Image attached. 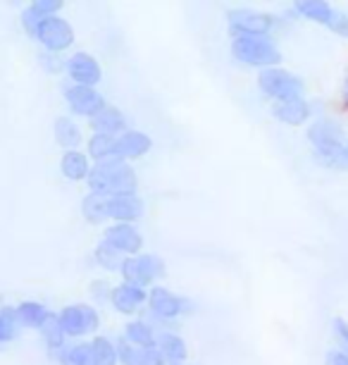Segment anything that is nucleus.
Returning a JSON list of instances; mask_svg holds the SVG:
<instances>
[{"instance_id":"nucleus-1","label":"nucleus","mask_w":348,"mask_h":365,"mask_svg":"<svg viewBox=\"0 0 348 365\" xmlns=\"http://www.w3.org/2000/svg\"><path fill=\"white\" fill-rule=\"evenodd\" d=\"M88 187L103 198H115V196H129L136 189V175L125 160L120 158H110V160L98 163L88 175Z\"/></svg>"},{"instance_id":"nucleus-2","label":"nucleus","mask_w":348,"mask_h":365,"mask_svg":"<svg viewBox=\"0 0 348 365\" xmlns=\"http://www.w3.org/2000/svg\"><path fill=\"white\" fill-rule=\"evenodd\" d=\"M231 53L238 63L260 67V70H270V67H279L282 63V53H279L277 43L270 36H241L234 38L231 43Z\"/></svg>"},{"instance_id":"nucleus-3","label":"nucleus","mask_w":348,"mask_h":365,"mask_svg":"<svg viewBox=\"0 0 348 365\" xmlns=\"http://www.w3.org/2000/svg\"><path fill=\"white\" fill-rule=\"evenodd\" d=\"M258 86H260V91L275 103L305 98V81L298 77V74L282 70V67L263 70L258 74Z\"/></svg>"},{"instance_id":"nucleus-4","label":"nucleus","mask_w":348,"mask_h":365,"mask_svg":"<svg viewBox=\"0 0 348 365\" xmlns=\"http://www.w3.org/2000/svg\"><path fill=\"white\" fill-rule=\"evenodd\" d=\"M277 26V19L272 15L253 10H234L229 12V31L234 38L241 36H270V31Z\"/></svg>"},{"instance_id":"nucleus-5","label":"nucleus","mask_w":348,"mask_h":365,"mask_svg":"<svg viewBox=\"0 0 348 365\" xmlns=\"http://www.w3.org/2000/svg\"><path fill=\"white\" fill-rule=\"evenodd\" d=\"M305 139L310 141L312 148H325V146H341V143H346L348 136L339 117L322 115V117H315L308 125Z\"/></svg>"},{"instance_id":"nucleus-6","label":"nucleus","mask_w":348,"mask_h":365,"mask_svg":"<svg viewBox=\"0 0 348 365\" xmlns=\"http://www.w3.org/2000/svg\"><path fill=\"white\" fill-rule=\"evenodd\" d=\"M122 274H125L127 284L134 287H148L153 279L165 274V265L158 256H139V258H125L122 263Z\"/></svg>"},{"instance_id":"nucleus-7","label":"nucleus","mask_w":348,"mask_h":365,"mask_svg":"<svg viewBox=\"0 0 348 365\" xmlns=\"http://www.w3.org/2000/svg\"><path fill=\"white\" fill-rule=\"evenodd\" d=\"M60 327L65 334L70 336H81L88 334L98 327V313L91 306H67L63 313L58 315Z\"/></svg>"},{"instance_id":"nucleus-8","label":"nucleus","mask_w":348,"mask_h":365,"mask_svg":"<svg viewBox=\"0 0 348 365\" xmlns=\"http://www.w3.org/2000/svg\"><path fill=\"white\" fill-rule=\"evenodd\" d=\"M67 103H70V108L74 110L77 115H86V117H93L98 113H103L105 110V101L103 96H100L98 91H95L93 86H67Z\"/></svg>"},{"instance_id":"nucleus-9","label":"nucleus","mask_w":348,"mask_h":365,"mask_svg":"<svg viewBox=\"0 0 348 365\" xmlns=\"http://www.w3.org/2000/svg\"><path fill=\"white\" fill-rule=\"evenodd\" d=\"M36 38L48 48V51H65V48L72 46L74 31H72V26L65 22V19L48 17L46 22L38 26Z\"/></svg>"},{"instance_id":"nucleus-10","label":"nucleus","mask_w":348,"mask_h":365,"mask_svg":"<svg viewBox=\"0 0 348 365\" xmlns=\"http://www.w3.org/2000/svg\"><path fill=\"white\" fill-rule=\"evenodd\" d=\"M272 115H275V120H279L282 125L303 127L312 120V103L305 98L272 103Z\"/></svg>"},{"instance_id":"nucleus-11","label":"nucleus","mask_w":348,"mask_h":365,"mask_svg":"<svg viewBox=\"0 0 348 365\" xmlns=\"http://www.w3.org/2000/svg\"><path fill=\"white\" fill-rule=\"evenodd\" d=\"M148 306H151V311L158 315V318H162V320L176 318V315H181V313L189 311V301L179 299L176 294L167 292V289H162V287L151 289V296H148Z\"/></svg>"},{"instance_id":"nucleus-12","label":"nucleus","mask_w":348,"mask_h":365,"mask_svg":"<svg viewBox=\"0 0 348 365\" xmlns=\"http://www.w3.org/2000/svg\"><path fill=\"white\" fill-rule=\"evenodd\" d=\"M105 244H110L115 251L129 253V256H132V253L141 251L143 239L132 225H115L105 232Z\"/></svg>"},{"instance_id":"nucleus-13","label":"nucleus","mask_w":348,"mask_h":365,"mask_svg":"<svg viewBox=\"0 0 348 365\" xmlns=\"http://www.w3.org/2000/svg\"><path fill=\"white\" fill-rule=\"evenodd\" d=\"M67 72H70V77L77 81L79 86H93L100 81V67L91 55H86V53L74 55L70 63H67Z\"/></svg>"},{"instance_id":"nucleus-14","label":"nucleus","mask_w":348,"mask_h":365,"mask_svg":"<svg viewBox=\"0 0 348 365\" xmlns=\"http://www.w3.org/2000/svg\"><path fill=\"white\" fill-rule=\"evenodd\" d=\"M110 301H112V306L117 308L120 313L132 315V313L139 311V308L143 306V303L148 301V296H146V292H143L141 287H134V284H120V287H115V289H112Z\"/></svg>"},{"instance_id":"nucleus-15","label":"nucleus","mask_w":348,"mask_h":365,"mask_svg":"<svg viewBox=\"0 0 348 365\" xmlns=\"http://www.w3.org/2000/svg\"><path fill=\"white\" fill-rule=\"evenodd\" d=\"M141 212H143V203L134 194L107 198V215L120 220V225H127L132 220L141 217Z\"/></svg>"},{"instance_id":"nucleus-16","label":"nucleus","mask_w":348,"mask_h":365,"mask_svg":"<svg viewBox=\"0 0 348 365\" xmlns=\"http://www.w3.org/2000/svg\"><path fill=\"white\" fill-rule=\"evenodd\" d=\"M312 160H315L322 170L348 172V150H346V143H341V146L312 148Z\"/></svg>"},{"instance_id":"nucleus-17","label":"nucleus","mask_w":348,"mask_h":365,"mask_svg":"<svg viewBox=\"0 0 348 365\" xmlns=\"http://www.w3.org/2000/svg\"><path fill=\"white\" fill-rule=\"evenodd\" d=\"M334 10L337 8H332L325 0H301V3L293 5V12H296L298 17L308 19V22H315V24H322V26L329 24Z\"/></svg>"},{"instance_id":"nucleus-18","label":"nucleus","mask_w":348,"mask_h":365,"mask_svg":"<svg viewBox=\"0 0 348 365\" xmlns=\"http://www.w3.org/2000/svg\"><path fill=\"white\" fill-rule=\"evenodd\" d=\"M151 150V139L141 132H125L117 139V155L120 158H141Z\"/></svg>"},{"instance_id":"nucleus-19","label":"nucleus","mask_w":348,"mask_h":365,"mask_svg":"<svg viewBox=\"0 0 348 365\" xmlns=\"http://www.w3.org/2000/svg\"><path fill=\"white\" fill-rule=\"evenodd\" d=\"M91 127H93L98 134L115 136V134L122 132V129L127 127V122H125V115H122L120 110L105 108L103 113H98V115H95L93 120H91Z\"/></svg>"},{"instance_id":"nucleus-20","label":"nucleus","mask_w":348,"mask_h":365,"mask_svg":"<svg viewBox=\"0 0 348 365\" xmlns=\"http://www.w3.org/2000/svg\"><path fill=\"white\" fill-rule=\"evenodd\" d=\"M17 318L22 325L26 327H43V322L51 318V313L46 311L41 303L36 301H24V303H19V308H17Z\"/></svg>"},{"instance_id":"nucleus-21","label":"nucleus","mask_w":348,"mask_h":365,"mask_svg":"<svg viewBox=\"0 0 348 365\" xmlns=\"http://www.w3.org/2000/svg\"><path fill=\"white\" fill-rule=\"evenodd\" d=\"M60 168H63V175L67 179H74V182L91 175V168H88L86 155H81L79 150H70V153H65L63 163H60Z\"/></svg>"},{"instance_id":"nucleus-22","label":"nucleus","mask_w":348,"mask_h":365,"mask_svg":"<svg viewBox=\"0 0 348 365\" xmlns=\"http://www.w3.org/2000/svg\"><path fill=\"white\" fill-rule=\"evenodd\" d=\"M160 351H162V356H165V361L172 365H179L186 361V344H184L176 334L162 332L160 334Z\"/></svg>"},{"instance_id":"nucleus-23","label":"nucleus","mask_w":348,"mask_h":365,"mask_svg":"<svg viewBox=\"0 0 348 365\" xmlns=\"http://www.w3.org/2000/svg\"><path fill=\"white\" fill-rule=\"evenodd\" d=\"M56 139L63 148H67V153L70 150H77L79 141H81V134H79V127L74 125L70 117H60L56 122Z\"/></svg>"},{"instance_id":"nucleus-24","label":"nucleus","mask_w":348,"mask_h":365,"mask_svg":"<svg viewBox=\"0 0 348 365\" xmlns=\"http://www.w3.org/2000/svg\"><path fill=\"white\" fill-rule=\"evenodd\" d=\"M127 341L139 349H153L155 334H153L151 325H146L143 320H136V322H129L127 325Z\"/></svg>"},{"instance_id":"nucleus-25","label":"nucleus","mask_w":348,"mask_h":365,"mask_svg":"<svg viewBox=\"0 0 348 365\" xmlns=\"http://www.w3.org/2000/svg\"><path fill=\"white\" fill-rule=\"evenodd\" d=\"M88 150L93 158H98L100 163L110 160L112 155H117V139L107 134H93V139L88 141Z\"/></svg>"},{"instance_id":"nucleus-26","label":"nucleus","mask_w":348,"mask_h":365,"mask_svg":"<svg viewBox=\"0 0 348 365\" xmlns=\"http://www.w3.org/2000/svg\"><path fill=\"white\" fill-rule=\"evenodd\" d=\"M81 210H84V217L88 222H100V220L107 217V198L98 194H88L84 203H81Z\"/></svg>"},{"instance_id":"nucleus-27","label":"nucleus","mask_w":348,"mask_h":365,"mask_svg":"<svg viewBox=\"0 0 348 365\" xmlns=\"http://www.w3.org/2000/svg\"><path fill=\"white\" fill-rule=\"evenodd\" d=\"M60 361H63V365H98L91 351V344H79V346L67 349Z\"/></svg>"},{"instance_id":"nucleus-28","label":"nucleus","mask_w":348,"mask_h":365,"mask_svg":"<svg viewBox=\"0 0 348 365\" xmlns=\"http://www.w3.org/2000/svg\"><path fill=\"white\" fill-rule=\"evenodd\" d=\"M91 351L95 356L98 365H117V349L112 346V341H107L105 336H95L91 341Z\"/></svg>"},{"instance_id":"nucleus-29","label":"nucleus","mask_w":348,"mask_h":365,"mask_svg":"<svg viewBox=\"0 0 348 365\" xmlns=\"http://www.w3.org/2000/svg\"><path fill=\"white\" fill-rule=\"evenodd\" d=\"M93 258L98 260V265H103L105 270H117V267H122V263H125V258H122L120 251H115L110 244H100L98 249H95Z\"/></svg>"},{"instance_id":"nucleus-30","label":"nucleus","mask_w":348,"mask_h":365,"mask_svg":"<svg viewBox=\"0 0 348 365\" xmlns=\"http://www.w3.org/2000/svg\"><path fill=\"white\" fill-rule=\"evenodd\" d=\"M41 334H43V339L51 349H60L65 344V332H63V327H60V320L56 318V315H51V318L43 322Z\"/></svg>"},{"instance_id":"nucleus-31","label":"nucleus","mask_w":348,"mask_h":365,"mask_svg":"<svg viewBox=\"0 0 348 365\" xmlns=\"http://www.w3.org/2000/svg\"><path fill=\"white\" fill-rule=\"evenodd\" d=\"M17 311L12 308H3L0 311V341H10L17 334Z\"/></svg>"},{"instance_id":"nucleus-32","label":"nucleus","mask_w":348,"mask_h":365,"mask_svg":"<svg viewBox=\"0 0 348 365\" xmlns=\"http://www.w3.org/2000/svg\"><path fill=\"white\" fill-rule=\"evenodd\" d=\"M327 29H329L334 36L339 38H348V12H341V10H334V15L329 19V24H327Z\"/></svg>"},{"instance_id":"nucleus-33","label":"nucleus","mask_w":348,"mask_h":365,"mask_svg":"<svg viewBox=\"0 0 348 365\" xmlns=\"http://www.w3.org/2000/svg\"><path fill=\"white\" fill-rule=\"evenodd\" d=\"M139 346H134V344L129 341H122L117 346V358L125 365H139Z\"/></svg>"},{"instance_id":"nucleus-34","label":"nucleus","mask_w":348,"mask_h":365,"mask_svg":"<svg viewBox=\"0 0 348 365\" xmlns=\"http://www.w3.org/2000/svg\"><path fill=\"white\" fill-rule=\"evenodd\" d=\"M332 332H334V339H337V344H339V349L348 351V320L334 318L332 320Z\"/></svg>"},{"instance_id":"nucleus-35","label":"nucleus","mask_w":348,"mask_h":365,"mask_svg":"<svg viewBox=\"0 0 348 365\" xmlns=\"http://www.w3.org/2000/svg\"><path fill=\"white\" fill-rule=\"evenodd\" d=\"M46 19H48L46 15H41V12H36V10H31V8H29V10L24 12L22 22H24V29L29 31L33 38H36V31H38V26L43 24Z\"/></svg>"},{"instance_id":"nucleus-36","label":"nucleus","mask_w":348,"mask_h":365,"mask_svg":"<svg viewBox=\"0 0 348 365\" xmlns=\"http://www.w3.org/2000/svg\"><path fill=\"white\" fill-rule=\"evenodd\" d=\"M139 365H165V356L160 349H141L139 351Z\"/></svg>"},{"instance_id":"nucleus-37","label":"nucleus","mask_w":348,"mask_h":365,"mask_svg":"<svg viewBox=\"0 0 348 365\" xmlns=\"http://www.w3.org/2000/svg\"><path fill=\"white\" fill-rule=\"evenodd\" d=\"M60 8H63V3H58V0H38V3L31 5V10H36L46 17H56V12Z\"/></svg>"},{"instance_id":"nucleus-38","label":"nucleus","mask_w":348,"mask_h":365,"mask_svg":"<svg viewBox=\"0 0 348 365\" xmlns=\"http://www.w3.org/2000/svg\"><path fill=\"white\" fill-rule=\"evenodd\" d=\"M325 365H348V351H344V349H329L325 354Z\"/></svg>"},{"instance_id":"nucleus-39","label":"nucleus","mask_w":348,"mask_h":365,"mask_svg":"<svg viewBox=\"0 0 348 365\" xmlns=\"http://www.w3.org/2000/svg\"><path fill=\"white\" fill-rule=\"evenodd\" d=\"M91 294H93V296H98V299H110L112 289H107L105 282H95V284L91 287Z\"/></svg>"},{"instance_id":"nucleus-40","label":"nucleus","mask_w":348,"mask_h":365,"mask_svg":"<svg viewBox=\"0 0 348 365\" xmlns=\"http://www.w3.org/2000/svg\"><path fill=\"white\" fill-rule=\"evenodd\" d=\"M339 103H341V108H344V110H348V74H346V77H344V81H341Z\"/></svg>"},{"instance_id":"nucleus-41","label":"nucleus","mask_w":348,"mask_h":365,"mask_svg":"<svg viewBox=\"0 0 348 365\" xmlns=\"http://www.w3.org/2000/svg\"><path fill=\"white\" fill-rule=\"evenodd\" d=\"M346 150H348V139H346Z\"/></svg>"}]
</instances>
